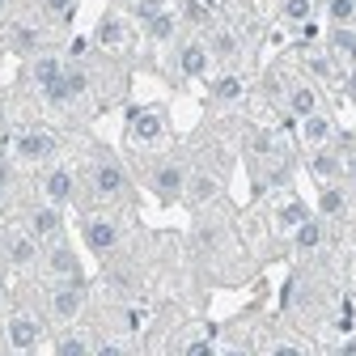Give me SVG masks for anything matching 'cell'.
<instances>
[{
	"label": "cell",
	"mask_w": 356,
	"mask_h": 356,
	"mask_svg": "<svg viewBox=\"0 0 356 356\" xmlns=\"http://www.w3.org/2000/svg\"><path fill=\"white\" fill-rule=\"evenodd\" d=\"M89 200H98V204H131L136 200V187H131V174L127 165L111 153V149H94L89 153V165H85V187Z\"/></svg>",
	"instance_id": "cell-1"
},
{
	"label": "cell",
	"mask_w": 356,
	"mask_h": 356,
	"mask_svg": "<svg viewBox=\"0 0 356 356\" xmlns=\"http://www.w3.org/2000/svg\"><path fill=\"white\" fill-rule=\"evenodd\" d=\"M187 161L183 157H157L149 165V191L157 195V204H178L187 195Z\"/></svg>",
	"instance_id": "cell-2"
},
{
	"label": "cell",
	"mask_w": 356,
	"mask_h": 356,
	"mask_svg": "<svg viewBox=\"0 0 356 356\" xmlns=\"http://www.w3.org/2000/svg\"><path fill=\"white\" fill-rule=\"evenodd\" d=\"M85 301H89L85 280H72V284H47V318H51L56 327H72V323L85 314Z\"/></svg>",
	"instance_id": "cell-3"
},
{
	"label": "cell",
	"mask_w": 356,
	"mask_h": 356,
	"mask_svg": "<svg viewBox=\"0 0 356 356\" xmlns=\"http://www.w3.org/2000/svg\"><path fill=\"white\" fill-rule=\"evenodd\" d=\"M81 242L89 246V254L111 259V254L123 246V225H119L115 216H94V212H85V216H81Z\"/></svg>",
	"instance_id": "cell-4"
},
{
	"label": "cell",
	"mask_w": 356,
	"mask_h": 356,
	"mask_svg": "<svg viewBox=\"0 0 356 356\" xmlns=\"http://www.w3.org/2000/svg\"><path fill=\"white\" fill-rule=\"evenodd\" d=\"M38 272L47 276V284H72V280H85L81 259H76V250H72L68 242H51V246H42Z\"/></svg>",
	"instance_id": "cell-5"
},
{
	"label": "cell",
	"mask_w": 356,
	"mask_h": 356,
	"mask_svg": "<svg viewBox=\"0 0 356 356\" xmlns=\"http://www.w3.org/2000/svg\"><path fill=\"white\" fill-rule=\"evenodd\" d=\"M170 136V119H165V111H157V106H136V111H127V140L131 145H161Z\"/></svg>",
	"instance_id": "cell-6"
},
{
	"label": "cell",
	"mask_w": 356,
	"mask_h": 356,
	"mask_svg": "<svg viewBox=\"0 0 356 356\" xmlns=\"http://www.w3.org/2000/svg\"><path fill=\"white\" fill-rule=\"evenodd\" d=\"M56 149H60V140H56V131H47V127H26V131L13 136V157L22 165H47L56 157Z\"/></svg>",
	"instance_id": "cell-7"
},
{
	"label": "cell",
	"mask_w": 356,
	"mask_h": 356,
	"mask_svg": "<svg viewBox=\"0 0 356 356\" xmlns=\"http://www.w3.org/2000/svg\"><path fill=\"white\" fill-rule=\"evenodd\" d=\"M38 191H42V204L68 208L72 200H81V178L68 165H47V170H42V178H38Z\"/></svg>",
	"instance_id": "cell-8"
},
{
	"label": "cell",
	"mask_w": 356,
	"mask_h": 356,
	"mask_svg": "<svg viewBox=\"0 0 356 356\" xmlns=\"http://www.w3.org/2000/svg\"><path fill=\"white\" fill-rule=\"evenodd\" d=\"M42 318L38 314H30V309H13V314L5 318V343H9V352H34L38 343H42Z\"/></svg>",
	"instance_id": "cell-9"
},
{
	"label": "cell",
	"mask_w": 356,
	"mask_h": 356,
	"mask_svg": "<svg viewBox=\"0 0 356 356\" xmlns=\"http://www.w3.org/2000/svg\"><path fill=\"white\" fill-rule=\"evenodd\" d=\"M26 234H30L38 246L64 242V208H56V204H34V208L26 212Z\"/></svg>",
	"instance_id": "cell-10"
},
{
	"label": "cell",
	"mask_w": 356,
	"mask_h": 356,
	"mask_svg": "<svg viewBox=\"0 0 356 356\" xmlns=\"http://www.w3.org/2000/svg\"><path fill=\"white\" fill-rule=\"evenodd\" d=\"M0 259H5L9 267H17V272H26V267H38L42 246L26 229H9V234H0Z\"/></svg>",
	"instance_id": "cell-11"
},
{
	"label": "cell",
	"mask_w": 356,
	"mask_h": 356,
	"mask_svg": "<svg viewBox=\"0 0 356 356\" xmlns=\"http://www.w3.org/2000/svg\"><path fill=\"white\" fill-rule=\"evenodd\" d=\"M220 191H225V178H220L216 170H208V165H195L191 174H187V204L191 208H208V204H216L220 200Z\"/></svg>",
	"instance_id": "cell-12"
},
{
	"label": "cell",
	"mask_w": 356,
	"mask_h": 356,
	"mask_svg": "<svg viewBox=\"0 0 356 356\" xmlns=\"http://www.w3.org/2000/svg\"><path fill=\"white\" fill-rule=\"evenodd\" d=\"M174 64H178V76H183V81H200V76H208V68H212L208 42H204V38H187L183 47H178Z\"/></svg>",
	"instance_id": "cell-13"
},
{
	"label": "cell",
	"mask_w": 356,
	"mask_h": 356,
	"mask_svg": "<svg viewBox=\"0 0 356 356\" xmlns=\"http://www.w3.org/2000/svg\"><path fill=\"white\" fill-rule=\"evenodd\" d=\"M335 119L327 115V111H314V115H305L301 119V145L314 153V149H327V145H335Z\"/></svg>",
	"instance_id": "cell-14"
},
{
	"label": "cell",
	"mask_w": 356,
	"mask_h": 356,
	"mask_svg": "<svg viewBox=\"0 0 356 356\" xmlns=\"http://www.w3.org/2000/svg\"><path fill=\"white\" fill-rule=\"evenodd\" d=\"M343 161H348V153H339L335 145L314 149V157H309V174H314L323 187L327 183H343Z\"/></svg>",
	"instance_id": "cell-15"
},
{
	"label": "cell",
	"mask_w": 356,
	"mask_h": 356,
	"mask_svg": "<svg viewBox=\"0 0 356 356\" xmlns=\"http://www.w3.org/2000/svg\"><path fill=\"white\" fill-rule=\"evenodd\" d=\"M284 106H289L293 119H305V115L323 111V98H318V89L309 85V81H293V85L284 89Z\"/></svg>",
	"instance_id": "cell-16"
},
{
	"label": "cell",
	"mask_w": 356,
	"mask_h": 356,
	"mask_svg": "<svg viewBox=\"0 0 356 356\" xmlns=\"http://www.w3.org/2000/svg\"><path fill=\"white\" fill-rule=\"evenodd\" d=\"M9 47H13V56H38V51H47V30L42 26H30V22H17L13 30H9Z\"/></svg>",
	"instance_id": "cell-17"
},
{
	"label": "cell",
	"mask_w": 356,
	"mask_h": 356,
	"mask_svg": "<svg viewBox=\"0 0 356 356\" xmlns=\"http://www.w3.org/2000/svg\"><path fill=\"white\" fill-rule=\"evenodd\" d=\"M64 56H56V51H38L34 60H30V81L38 85V89H47L51 81H60L64 76Z\"/></svg>",
	"instance_id": "cell-18"
},
{
	"label": "cell",
	"mask_w": 356,
	"mask_h": 356,
	"mask_svg": "<svg viewBox=\"0 0 356 356\" xmlns=\"http://www.w3.org/2000/svg\"><path fill=\"white\" fill-rule=\"evenodd\" d=\"M51 352H56V356H94V339H89L85 331H76V327H64V331L56 335Z\"/></svg>",
	"instance_id": "cell-19"
},
{
	"label": "cell",
	"mask_w": 356,
	"mask_h": 356,
	"mask_svg": "<svg viewBox=\"0 0 356 356\" xmlns=\"http://www.w3.org/2000/svg\"><path fill=\"white\" fill-rule=\"evenodd\" d=\"M323 238H327L323 220H318V216H305L301 225L293 229V250H297V254H309V250H318V246H323Z\"/></svg>",
	"instance_id": "cell-20"
},
{
	"label": "cell",
	"mask_w": 356,
	"mask_h": 356,
	"mask_svg": "<svg viewBox=\"0 0 356 356\" xmlns=\"http://www.w3.org/2000/svg\"><path fill=\"white\" fill-rule=\"evenodd\" d=\"M327 47H331V56L348 60V68H356V26H331Z\"/></svg>",
	"instance_id": "cell-21"
},
{
	"label": "cell",
	"mask_w": 356,
	"mask_h": 356,
	"mask_svg": "<svg viewBox=\"0 0 356 356\" xmlns=\"http://www.w3.org/2000/svg\"><path fill=\"white\" fill-rule=\"evenodd\" d=\"M318 212H323L327 220H339V216L348 212V191H343L339 183H327L323 195H318Z\"/></svg>",
	"instance_id": "cell-22"
},
{
	"label": "cell",
	"mask_w": 356,
	"mask_h": 356,
	"mask_svg": "<svg viewBox=\"0 0 356 356\" xmlns=\"http://www.w3.org/2000/svg\"><path fill=\"white\" fill-rule=\"evenodd\" d=\"M314 5L318 0H280V17L289 26H309L314 22Z\"/></svg>",
	"instance_id": "cell-23"
},
{
	"label": "cell",
	"mask_w": 356,
	"mask_h": 356,
	"mask_svg": "<svg viewBox=\"0 0 356 356\" xmlns=\"http://www.w3.org/2000/svg\"><path fill=\"white\" fill-rule=\"evenodd\" d=\"M305 216H309V208H305V204H301V200L293 195V200H284V204H280V212H276V225H280L284 234H293V229L301 225Z\"/></svg>",
	"instance_id": "cell-24"
},
{
	"label": "cell",
	"mask_w": 356,
	"mask_h": 356,
	"mask_svg": "<svg viewBox=\"0 0 356 356\" xmlns=\"http://www.w3.org/2000/svg\"><path fill=\"white\" fill-rule=\"evenodd\" d=\"M145 34H149L153 42H170V38L178 34V22H174V13H165V9H161V13H153V17L145 22Z\"/></svg>",
	"instance_id": "cell-25"
},
{
	"label": "cell",
	"mask_w": 356,
	"mask_h": 356,
	"mask_svg": "<svg viewBox=\"0 0 356 356\" xmlns=\"http://www.w3.org/2000/svg\"><path fill=\"white\" fill-rule=\"evenodd\" d=\"M212 102H242V81L234 76V72H225V76H220L216 85H212Z\"/></svg>",
	"instance_id": "cell-26"
},
{
	"label": "cell",
	"mask_w": 356,
	"mask_h": 356,
	"mask_svg": "<svg viewBox=\"0 0 356 356\" xmlns=\"http://www.w3.org/2000/svg\"><path fill=\"white\" fill-rule=\"evenodd\" d=\"M327 22L331 26H356V0H327Z\"/></svg>",
	"instance_id": "cell-27"
},
{
	"label": "cell",
	"mask_w": 356,
	"mask_h": 356,
	"mask_svg": "<svg viewBox=\"0 0 356 356\" xmlns=\"http://www.w3.org/2000/svg\"><path fill=\"white\" fill-rule=\"evenodd\" d=\"M98 42H102V47H119V42H123V22H119L115 13L102 17V26H98Z\"/></svg>",
	"instance_id": "cell-28"
},
{
	"label": "cell",
	"mask_w": 356,
	"mask_h": 356,
	"mask_svg": "<svg viewBox=\"0 0 356 356\" xmlns=\"http://www.w3.org/2000/svg\"><path fill=\"white\" fill-rule=\"evenodd\" d=\"M38 5H42V13H47L51 22H64V26L76 13V0H38Z\"/></svg>",
	"instance_id": "cell-29"
},
{
	"label": "cell",
	"mask_w": 356,
	"mask_h": 356,
	"mask_svg": "<svg viewBox=\"0 0 356 356\" xmlns=\"http://www.w3.org/2000/svg\"><path fill=\"white\" fill-rule=\"evenodd\" d=\"M94 356H131V348L115 335H102V339H94Z\"/></svg>",
	"instance_id": "cell-30"
},
{
	"label": "cell",
	"mask_w": 356,
	"mask_h": 356,
	"mask_svg": "<svg viewBox=\"0 0 356 356\" xmlns=\"http://www.w3.org/2000/svg\"><path fill=\"white\" fill-rule=\"evenodd\" d=\"M183 356H216V343L208 335H195V339L183 343Z\"/></svg>",
	"instance_id": "cell-31"
},
{
	"label": "cell",
	"mask_w": 356,
	"mask_h": 356,
	"mask_svg": "<svg viewBox=\"0 0 356 356\" xmlns=\"http://www.w3.org/2000/svg\"><path fill=\"white\" fill-rule=\"evenodd\" d=\"M267 356H309L301 343H293V339H276L272 348H267Z\"/></svg>",
	"instance_id": "cell-32"
},
{
	"label": "cell",
	"mask_w": 356,
	"mask_h": 356,
	"mask_svg": "<svg viewBox=\"0 0 356 356\" xmlns=\"http://www.w3.org/2000/svg\"><path fill=\"white\" fill-rule=\"evenodd\" d=\"M216 356H254V352H250V343H242V339H229L225 348H216Z\"/></svg>",
	"instance_id": "cell-33"
},
{
	"label": "cell",
	"mask_w": 356,
	"mask_h": 356,
	"mask_svg": "<svg viewBox=\"0 0 356 356\" xmlns=\"http://www.w3.org/2000/svg\"><path fill=\"white\" fill-rule=\"evenodd\" d=\"M343 89H348V98L356 102V68H348V76H343Z\"/></svg>",
	"instance_id": "cell-34"
},
{
	"label": "cell",
	"mask_w": 356,
	"mask_h": 356,
	"mask_svg": "<svg viewBox=\"0 0 356 356\" xmlns=\"http://www.w3.org/2000/svg\"><path fill=\"white\" fill-rule=\"evenodd\" d=\"M335 356H356V335H352V339H348V343H343V348H339Z\"/></svg>",
	"instance_id": "cell-35"
},
{
	"label": "cell",
	"mask_w": 356,
	"mask_h": 356,
	"mask_svg": "<svg viewBox=\"0 0 356 356\" xmlns=\"http://www.w3.org/2000/svg\"><path fill=\"white\" fill-rule=\"evenodd\" d=\"M9 9H13V0H0V17H9Z\"/></svg>",
	"instance_id": "cell-36"
},
{
	"label": "cell",
	"mask_w": 356,
	"mask_h": 356,
	"mask_svg": "<svg viewBox=\"0 0 356 356\" xmlns=\"http://www.w3.org/2000/svg\"><path fill=\"white\" fill-rule=\"evenodd\" d=\"M9 356H34V352H9Z\"/></svg>",
	"instance_id": "cell-37"
},
{
	"label": "cell",
	"mask_w": 356,
	"mask_h": 356,
	"mask_svg": "<svg viewBox=\"0 0 356 356\" xmlns=\"http://www.w3.org/2000/svg\"><path fill=\"white\" fill-rule=\"evenodd\" d=\"M0 301H5V284H0Z\"/></svg>",
	"instance_id": "cell-38"
},
{
	"label": "cell",
	"mask_w": 356,
	"mask_h": 356,
	"mask_svg": "<svg viewBox=\"0 0 356 356\" xmlns=\"http://www.w3.org/2000/svg\"><path fill=\"white\" fill-rule=\"evenodd\" d=\"M323 5H327V0H323Z\"/></svg>",
	"instance_id": "cell-39"
}]
</instances>
